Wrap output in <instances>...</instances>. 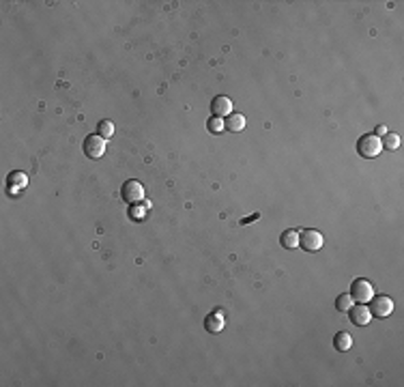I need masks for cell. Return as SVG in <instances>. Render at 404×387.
Instances as JSON below:
<instances>
[{"label":"cell","instance_id":"6da1fadb","mask_svg":"<svg viewBox=\"0 0 404 387\" xmlns=\"http://www.w3.org/2000/svg\"><path fill=\"white\" fill-rule=\"evenodd\" d=\"M383 150V142H380L378 136L374 134H366L357 140V153L364 157V160H374V157L380 155Z\"/></svg>","mask_w":404,"mask_h":387},{"label":"cell","instance_id":"7a4b0ae2","mask_svg":"<svg viewBox=\"0 0 404 387\" xmlns=\"http://www.w3.org/2000/svg\"><path fill=\"white\" fill-rule=\"evenodd\" d=\"M322 246H324L322 232L314 230V228H308V230L299 232V248H303L306 252H318Z\"/></svg>","mask_w":404,"mask_h":387},{"label":"cell","instance_id":"3957f363","mask_svg":"<svg viewBox=\"0 0 404 387\" xmlns=\"http://www.w3.org/2000/svg\"><path fill=\"white\" fill-rule=\"evenodd\" d=\"M120 196L127 204H138L144 200V185L140 181H136V178H129V181H125V185H122Z\"/></svg>","mask_w":404,"mask_h":387},{"label":"cell","instance_id":"277c9868","mask_svg":"<svg viewBox=\"0 0 404 387\" xmlns=\"http://www.w3.org/2000/svg\"><path fill=\"white\" fill-rule=\"evenodd\" d=\"M350 297L357 299L359 304H368V301H372V297H374L372 282H370V280H364V278L355 280V282L350 284Z\"/></svg>","mask_w":404,"mask_h":387},{"label":"cell","instance_id":"5b68a950","mask_svg":"<svg viewBox=\"0 0 404 387\" xmlns=\"http://www.w3.org/2000/svg\"><path fill=\"white\" fill-rule=\"evenodd\" d=\"M106 153V140L99 134H90L84 138V155L88 160H99Z\"/></svg>","mask_w":404,"mask_h":387},{"label":"cell","instance_id":"8992f818","mask_svg":"<svg viewBox=\"0 0 404 387\" xmlns=\"http://www.w3.org/2000/svg\"><path fill=\"white\" fill-rule=\"evenodd\" d=\"M370 312L374 314V316H378V318H387L389 314L394 312V301H392V297H387V295L372 297V308H370Z\"/></svg>","mask_w":404,"mask_h":387},{"label":"cell","instance_id":"52a82bcc","mask_svg":"<svg viewBox=\"0 0 404 387\" xmlns=\"http://www.w3.org/2000/svg\"><path fill=\"white\" fill-rule=\"evenodd\" d=\"M348 312H350V322L352 325H357V327H366L368 322L372 320V312H370V308H368L366 304L352 306Z\"/></svg>","mask_w":404,"mask_h":387},{"label":"cell","instance_id":"ba28073f","mask_svg":"<svg viewBox=\"0 0 404 387\" xmlns=\"http://www.w3.org/2000/svg\"><path fill=\"white\" fill-rule=\"evenodd\" d=\"M211 112H213V116H220V118L230 116V114H232V102H230V97L218 95L211 102Z\"/></svg>","mask_w":404,"mask_h":387},{"label":"cell","instance_id":"9c48e42d","mask_svg":"<svg viewBox=\"0 0 404 387\" xmlns=\"http://www.w3.org/2000/svg\"><path fill=\"white\" fill-rule=\"evenodd\" d=\"M224 325H226V320H224V312L222 310H213L211 314H206L204 318V329L208 334H220Z\"/></svg>","mask_w":404,"mask_h":387},{"label":"cell","instance_id":"30bf717a","mask_svg":"<svg viewBox=\"0 0 404 387\" xmlns=\"http://www.w3.org/2000/svg\"><path fill=\"white\" fill-rule=\"evenodd\" d=\"M280 243H282V248H286V250L299 248V232L297 230H284L282 236H280Z\"/></svg>","mask_w":404,"mask_h":387},{"label":"cell","instance_id":"8fae6325","mask_svg":"<svg viewBox=\"0 0 404 387\" xmlns=\"http://www.w3.org/2000/svg\"><path fill=\"white\" fill-rule=\"evenodd\" d=\"M224 125H226L228 132H241V129L245 127V116L243 114H230V116L224 120Z\"/></svg>","mask_w":404,"mask_h":387},{"label":"cell","instance_id":"7c38bea8","mask_svg":"<svg viewBox=\"0 0 404 387\" xmlns=\"http://www.w3.org/2000/svg\"><path fill=\"white\" fill-rule=\"evenodd\" d=\"M334 346L338 348V350H348L350 346H352V338H350V334L348 332H338L336 334V338H334Z\"/></svg>","mask_w":404,"mask_h":387},{"label":"cell","instance_id":"4fadbf2b","mask_svg":"<svg viewBox=\"0 0 404 387\" xmlns=\"http://www.w3.org/2000/svg\"><path fill=\"white\" fill-rule=\"evenodd\" d=\"M352 306H355V299L350 297V292H348V295H340V297L336 299V310L338 312H348Z\"/></svg>","mask_w":404,"mask_h":387},{"label":"cell","instance_id":"5bb4252c","mask_svg":"<svg viewBox=\"0 0 404 387\" xmlns=\"http://www.w3.org/2000/svg\"><path fill=\"white\" fill-rule=\"evenodd\" d=\"M97 134H99L104 140H106V138H112V136H114V123H112V120H99Z\"/></svg>","mask_w":404,"mask_h":387},{"label":"cell","instance_id":"9a60e30c","mask_svg":"<svg viewBox=\"0 0 404 387\" xmlns=\"http://www.w3.org/2000/svg\"><path fill=\"white\" fill-rule=\"evenodd\" d=\"M380 142H383V148L396 150L400 146V136L398 134H385V138H380Z\"/></svg>","mask_w":404,"mask_h":387},{"label":"cell","instance_id":"2e32d148","mask_svg":"<svg viewBox=\"0 0 404 387\" xmlns=\"http://www.w3.org/2000/svg\"><path fill=\"white\" fill-rule=\"evenodd\" d=\"M206 129L211 134H222L224 129H226V125H224V118H220V116H211L206 120Z\"/></svg>","mask_w":404,"mask_h":387},{"label":"cell","instance_id":"e0dca14e","mask_svg":"<svg viewBox=\"0 0 404 387\" xmlns=\"http://www.w3.org/2000/svg\"><path fill=\"white\" fill-rule=\"evenodd\" d=\"M13 183L20 185V188H24V185H26V174H22V172H13V174H11V185Z\"/></svg>","mask_w":404,"mask_h":387},{"label":"cell","instance_id":"ac0fdd59","mask_svg":"<svg viewBox=\"0 0 404 387\" xmlns=\"http://www.w3.org/2000/svg\"><path fill=\"white\" fill-rule=\"evenodd\" d=\"M132 218H138V220H142V218H144V209H140V206L132 204Z\"/></svg>","mask_w":404,"mask_h":387},{"label":"cell","instance_id":"d6986e66","mask_svg":"<svg viewBox=\"0 0 404 387\" xmlns=\"http://www.w3.org/2000/svg\"><path fill=\"white\" fill-rule=\"evenodd\" d=\"M385 134H387V127L385 125H378L376 132H374V136H378V138H380V136H385Z\"/></svg>","mask_w":404,"mask_h":387}]
</instances>
